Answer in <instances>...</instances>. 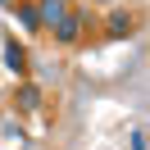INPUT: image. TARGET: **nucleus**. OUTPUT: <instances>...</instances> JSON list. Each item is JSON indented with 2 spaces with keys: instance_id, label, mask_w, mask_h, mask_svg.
I'll use <instances>...</instances> for the list:
<instances>
[{
  "instance_id": "obj_3",
  "label": "nucleus",
  "mask_w": 150,
  "mask_h": 150,
  "mask_svg": "<svg viewBox=\"0 0 150 150\" xmlns=\"http://www.w3.org/2000/svg\"><path fill=\"white\" fill-rule=\"evenodd\" d=\"M68 9H73L68 0H37V18H41V28H55Z\"/></svg>"
},
{
  "instance_id": "obj_7",
  "label": "nucleus",
  "mask_w": 150,
  "mask_h": 150,
  "mask_svg": "<svg viewBox=\"0 0 150 150\" xmlns=\"http://www.w3.org/2000/svg\"><path fill=\"white\" fill-rule=\"evenodd\" d=\"M132 150H146V132H141V127L132 132Z\"/></svg>"
},
{
  "instance_id": "obj_5",
  "label": "nucleus",
  "mask_w": 150,
  "mask_h": 150,
  "mask_svg": "<svg viewBox=\"0 0 150 150\" xmlns=\"http://www.w3.org/2000/svg\"><path fill=\"white\" fill-rule=\"evenodd\" d=\"M14 100H18V109H28V114H41V105H46L32 82H18V96H14Z\"/></svg>"
},
{
  "instance_id": "obj_6",
  "label": "nucleus",
  "mask_w": 150,
  "mask_h": 150,
  "mask_svg": "<svg viewBox=\"0 0 150 150\" xmlns=\"http://www.w3.org/2000/svg\"><path fill=\"white\" fill-rule=\"evenodd\" d=\"M14 14H18V23L28 32H41V18H37V5H28V0H18V5H14Z\"/></svg>"
},
{
  "instance_id": "obj_2",
  "label": "nucleus",
  "mask_w": 150,
  "mask_h": 150,
  "mask_svg": "<svg viewBox=\"0 0 150 150\" xmlns=\"http://www.w3.org/2000/svg\"><path fill=\"white\" fill-rule=\"evenodd\" d=\"M132 32H137V14L127 9V5H109V14H105V41H127Z\"/></svg>"
},
{
  "instance_id": "obj_1",
  "label": "nucleus",
  "mask_w": 150,
  "mask_h": 150,
  "mask_svg": "<svg viewBox=\"0 0 150 150\" xmlns=\"http://www.w3.org/2000/svg\"><path fill=\"white\" fill-rule=\"evenodd\" d=\"M50 37H55V46H82V37H86V9L73 5V9L50 28Z\"/></svg>"
},
{
  "instance_id": "obj_4",
  "label": "nucleus",
  "mask_w": 150,
  "mask_h": 150,
  "mask_svg": "<svg viewBox=\"0 0 150 150\" xmlns=\"http://www.w3.org/2000/svg\"><path fill=\"white\" fill-rule=\"evenodd\" d=\"M5 64H9L14 77H28V50H23V41H5Z\"/></svg>"
},
{
  "instance_id": "obj_8",
  "label": "nucleus",
  "mask_w": 150,
  "mask_h": 150,
  "mask_svg": "<svg viewBox=\"0 0 150 150\" xmlns=\"http://www.w3.org/2000/svg\"><path fill=\"white\" fill-rule=\"evenodd\" d=\"M91 5H114V0H91Z\"/></svg>"
}]
</instances>
